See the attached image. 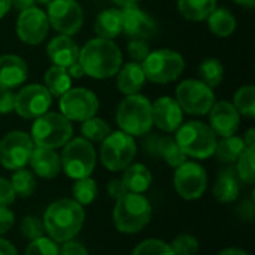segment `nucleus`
Masks as SVG:
<instances>
[{"mask_svg": "<svg viewBox=\"0 0 255 255\" xmlns=\"http://www.w3.org/2000/svg\"><path fill=\"white\" fill-rule=\"evenodd\" d=\"M115 6H118L120 9L123 7H127V6H131V4H137L139 0H111Z\"/></svg>", "mask_w": 255, "mask_h": 255, "instance_id": "6e6d98bb", "label": "nucleus"}, {"mask_svg": "<svg viewBox=\"0 0 255 255\" xmlns=\"http://www.w3.org/2000/svg\"><path fill=\"white\" fill-rule=\"evenodd\" d=\"M72 193H73V197H75L73 200L76 203H79L81 206L82 205H90L91 202H94V199L97 196V184L90 176L76 179V182H75V185L72 188Z\"/></svg>", "mask_w": 255, "mask_h": 255, "instance_id": "e433bc0d", "label": "nucleus"}, {"mask_svg": "<svg viewBox=\"0 0 255 255\" xmlns=\"http://www.w3.org/2000/svg\"><path fill=\"white\" fill-rule=\"evenodd\" d=\"M79 64L93 79L114 78L123 66V52L114 40L93 37L79 48Z\"/></svg>", "mask_w": 255, "mask_h": 255, "instance_id": "f257e3e1", "label": "nucleus"}, {"mask_svg": "<svg viewBox=\"0 0 255 255\" xmlns=\"http://www.w3.org/2000/svg\"><path fill=\"white\" fill-rule=\"evenodd\" d=\"M52 0H34V3L40 4V6H48Z\"/></svg>", "mask_w": 255, "mask_h": 255, "instance_id": "bf43d9fd", "label": "nucleus"}, {"mask_svg": "<svg viewBox=\"0 0 255 255\" xmlns=\"http://www.w3.org/2000/svg\"><path fill=\"white\" fill-rule=\"evenodd\" d=\"M81 133H82V137L90 142H102L111 133V127L103 118L93 117V118L82 121Z\"/></svg>", "mask_w": 255, "mask_h": 255, "instance_id": "72a5a7b5", "label": "nucleus"}, {"mask_svg": "<svg viewBox=\"0 0 255 255\" xmlns=\"http://www.w3.org/2000/svg\"><path fill=\"white\" fill-rule=\"evenodd\" d=\"M67 72H69V75H70L72 79H81L82 76H85V72H84L82 66L79 64V61L70 64V66L67 67Z\"/></svg>", "mask_w": 255, "mask_h": 255, "instance_id": "8fccbe9b", "label": "nucleus"}, {"mask_svg": "<svg viewBox=\"0 0 255 255\" xmlns=\"http://www.w3.org/2000/svg\"><path fill=\"white\" fill-rule=\"evenodd\" d=\"M136 142L134 137L118 130L111 131L100 146V160L103 166L111 172L124 170L128 164L133 163L136 157Z\"/></svg>", "mask_w": 255, "mask_h": 255, "instance_id": "9d476101", "label": "nucleus"}, {"mask_svg": "<svg viewBox=\"0 0 255 255\" xmlns=\"http://www.w3.org/2000/svg\"><path fill=\"white\" fill-rule=\"evenodd\" d=\"M233 106L236 111L247 117L254 118L255 117V87L254 85H244L241 87L235 96H233Z\"/></svg>", "mask_w": 255, "mask_h": 255, "instance_id": "473e14b6", "label": "nucleus"}, {"mask_svg": "<svg viewBox=\"0 0 255 255\" xmlns=\"http://www.w3.org/2000/svg\"><path fill=\"white\" fill-rule=\"evenodd\" d=\"M60 114L66 117L70 123H82L88 118L96 117L99 111V99L94 91L78 87L70 88L60 97L58 102Z\"/></svg>", "mask_w": 255, "mask_h": 255, "instance_id": "9b49d317", "label": "nucleus"}, {"mask_svg": "<svg viewBox=\"0 0 255 255\" xmlns=\"http://www.w3.org/2000/svg\"><path fill=\"white\" fill-rule=\"evenodd\" d=\"M206 21L211 33L221 39L230 37L238 25L236 16L227 7H218V6L214 9V12L208 16Z\"/></svg>", "mask_w": 255, "mask_h": 255, "instance_id": "bb28decb", "label": "nucleus"}, {"mask_svg": "<svg viewBox=\"0 0 255 255\" xmlns=\"http://www.w3.org/2000/svg\"><path fill=\"white\" fill-rule=\"evenodd\" d=\"M115 120L121 131L136 137L145 136L152 128V102L140 93L126 96L115 112Z\"/></svg>", "mask_w": 255, "mask_h": 255, "instance_id": "7ed1b4c3", "label": "nucleus"}, {"mask_svg": "<svg viewBox=\"0 0 255 255\" xmlns=\"http://www.w3.org/2000/svg\"><path fill=\"white\" fill-rule=\"evenodd\" d=\"M94 33L97 37L114 40L123 34V16L121 9L111 7L100 12L94 21Z\"/></svg>", "mask_w": 255, "mask_h": 255, "instance_id": "393cba45", "label": "nucleus"}, {"mask_svg": "<svg viewBox=\"0 0 255 255\" xmlns=\"http://www.w3.org/2000/svg\"><path fill=\"white\" fill-rule=\"evenodd\" d=\"M149 52H151V48H149L148 40H143V39H130L128 43H127V54L131 58V61L142 63L148 57Z\"/></svg>", "mask_w": 255, "mask_h": 255, "instance_id": "79ce46f5", "label": "nucleus"}, {"mask_svg": "<svg viewBox=\"0 0 255 255\" xmlns=\"http://www.w3.org/2000/svg\"><path fill=\"white\" fill-rule=\"evenodd\" d=\"M13 226V214L7 206H0V235L9 232Z\"/></svg>", "mask_w": 255, "mask_h": 255, "instance_id": "49530a36", "label": "nucleus"}, {"mask_svg": "<svg viewBox=\"0 0 255 255\" xmlns=\"http://www.w3.org/2000/svg\"><path fill=\"white\" fill-rule=\"evenodd\" d=\"M28 163L33 172L43 179H52L61 170L60 155L55 152V149H51V148L34 146Z\"/></svg>", "mask_w": 255, "mask_h": 255, "instance_id": "4be33fe9", "label": "nucleus"}, {"mask_svg": "<svg viewBox=\"0 0 255 255\" xmlns=\"http://www.w3.org/2000/svg\"><path fill=\"white\" fill-rule=\"evenodd\" d=\"M244 142H245V146L247 148H251V146H255V130L254 128H250L247 131V134L242 137Z\"/></svg>", "mask_w": 255, "mask_h": 255, "instance_id": "864d4df0", "label": "nucleus"}, {"mask_svg": "<svg viewBox=\"0 0 255 255\" xmlns=\"http://www.w3.org/2000/svg\"><path fill=\"white\" fill-rule=\"evenodd\" d=\"M52 105V96L40 84H27L15 93L13 112L24 120H36L49 111Z\"/></svg>", "mask_w": 255, "mask_h": 255, "instance_id": "4468645a", "label": "nucleus"}, {"mask_svg": "<svg viewBox=\"0 0 255 255\" xmlns=\"http://www.w3.org/2000/svg\"><path fill=\"white\" fill-rule=\"evenodd\" d=\"M121 16H123V33L128 39L148 40L157 33L155 19L137 4L123 7Z\"/></svg>", "mask_w": 255, "mask_h": 255, "instance_id": "f3484780", "label": "nucleus"}, {"mask_svg": "<svg viewBox=\"0 0 255 255\" xmlns=\"http://www.w3.org/2000/svg\"><path fill=\"white\" fill-rule=\"evenodd\" d=\"M46 55L54 66H60V67L67 69L70 64L78 61L79 45L72 39V36L58 34L48 42Z\"/></svg>", "mask_w": 255, "mask_h": 255, "instance_id": "aec40b11", "label": "nucleus"}, {"mask_svg": "<svg viewBox=\"0 0 255 255\" xmlns=\"http://www.w3.org/2000/svg\"><path fill=\"white\" fill-rule=\"evenodd\" d=\"M9 182L15 191V196H19V197H30L36 190L34 175L30 170H25L24 167L15 170Z\"/></svg>", "mask_w": 255, "mask_h": 255, "instance_id": "f704fd0d", "label": "nucleus"}, {"mask_svg": "<svg viewBox=\"0 0 255 255\" xmlns=\"http://www.w3.org/2000/svg\"><path fill=\"white\" fill-rule=\"evenodd\" d=\"M60 255H88L85 247L75 241L63 242V247L60 248Z\"/></svg>", "mask_w": 255, "mask_h": 255, "instance_id": "a18cd8bd", "label": "nucleus"}, {"mask_svg": "<svg viewBox=\"0 0 255 255\" xmlns=\"http://www.w3.org/2000/svg\"><path fill=\"white\" fill-rule=\"evenodd\" d=\"M218 255H248L245 251L242 250H238V248H229V250H224L223 253H220Z\"/></svg>", "mask_w": 255, "mask_h": 255, "instance_id": "4d7b16f0", "label": "nucleus"}, {"mask_svg": "<svg viewBox=\"0 0 255 255\" xmlns=\"http://www.w3.org/2000/svg\"><path fill=\"white\" fill-rule=\"evenodd\" d=\"M131 255H175L170 245L158 239H148L139 244Z\"/></svg>", "mask_w": 255, "mask_h": 255, "instance_id": "4c0bfd02", "label": "nucleus"}, {"mask_svg": "<svg viewBox=\"0 0 255 255\" xmlns=\"http://www.w3.org/2000/svg\"><path fill=\"white\" fill-rule=\"evenodd\" d=\"M236 4L239 6H244V7H248V9H253L255 6V0H233Z\"/></svg>", "mask_w": 255, "mask_h": 255, "instance_id": "13d9d810", "label": "nucleus"}, {"mask_svg": "<svg viewBox=\"0 0 255 255\" xmlns=\"http://www.w3.org/2000/svg\"><path fill=\"white\" fill-rule=\"evenodd\" d=\"M0 255H18V253L9 241L0 238Z\"/></svg>", "mask_w": 255, "mask_h": 255, "instance_id": "603ef678", "label": "nucleus"}, {"mask_svg": "<svg viewBox=\"0 0 255 255\" xmlns=\"http://www.w3.org/2000/svg\"><path fill=\"white\" fill-rule=\"evenodd\" d=\"M175 133L176 136L173 139L176 140L178 146L187 157L205 160L214 155L218 136L212 131V128L206 123L199 120H191L182 123Z\"/></svg>", "mask_w": 255, "mask_h": 255, "instance_id": "20e7f679", "label": "nucleus"}, {"mask_svg": "<svg viewBox=\"0 0 255 255\" xmlns=\"http://www.w3.org/2000/svg\"><path fill=\"white\" fill-rule=\"evenodd\" d=\"M108 193L112 199L118 200L121 199L123 196H126L128 193V190L126 188L124 182L121 179H112L109 184H108Z\"/></svg>", "mask_w": 255, "mask_h": 255, "instance_id": "de8ad7c7", "label": "nucleus"}, {"mask_svg": "<svg viewBox=\"0 0 255 255\" xmlns=\"http://www.w3.org/2000/svg\"><path fill=\"white\" fill-rule=\"evenodd\" d=\"M115 76H117L118 91L124 96H133L140 93V90L146 82L142 64L136 61H128L123 64Z\"/></svg>", "mask_w": 255, "mask_h": 255, "instance_id": "5701e85b", "label": "nucleus"}, {"mask_svg": "<svg viewBox=\"0 0 255 255\" xmlns=\"http://www.w3.org/2000/svg\"><path fill=\"white\" fill-rule=\"evenodd\" d=\"M34 143L28 133L9 131L0 140V164L7 170H18L28 164Z\"/></svg>", "mask_w": 255, "mask_h": 255, "instance_id": "ddd939ff", "label": "nucleus"}, {"mask_svg": "<svg viewBox=\"0 0 255 255\" xmlns=\"http://www.w3.org/2000/svg\"><path fill=\"white\" fill-rule=\"evenodd\" d=\"M15 200V191L10 182L4 178H0V206H9Z\"/></svg>", "mask_w": 255, "mask_h": 255, "instance_id": "c03bdc74", "label": "nucleus"}, {"mask_svg": "<svg viewBox=\"0 0 255 255\" xmlns=\"http://www.w3.org/2000/svg\"><path fill=\"white\" fill-rule=\"evenodd\" d=\"M46 16L49 27L58 34L73 36L84 24V9L78 0H52L48 4Z\"/></svg>", "mask_w": 255, "mask_h": 255, "instance_id": "f8f14e48", "label": "nucleus"}, {"mask_svg": "<svg viewBox=\"0 0 255 255\" xmlns=\"http://www.w3.org/2000/svg\"><path fill=\"white\" fill-rule=\"evenodd\" d=\"M151 203L137 193H127L117 200L114 223L121 233L133 235L143 230L151 220Z\"/></svg>", "mask_w": 255, "mask_h": 255, "instance_id": "423d86ee", "label": "nucleus"}, {"mask_svg": "<svg viewBox=\"0 0 255 255\" xmlns=\"http://www.w3.org/2000/svg\"><path fill=\"white\" fill-rule=\"evenodd\" d=\"M128 190V193H137L142 194L151 187L152 175L149 169L142 163H131L124 169V175L121 179Z\"/></svg>", "mask_w": 255, "mask_h": 255, "instance_id": "a878e982", "label": "nucleus"}, {"mask_svg": "<svg viewBox=\"0 0 255 255\" xmlns=\"http://www.w3.org/2000/svg\"><path fill=\"white\" fill-rule=\"evenodd\" d=\"M175 255H194L199 251V241L187 233L176 236L170 245Z\"/></svg>", "mask_w": 255, "mask_h": 255, "instance_id": "58836bf2", "label": "nucleus"}, {"mask_svg": "<svg viewBox=\"0 0 255 255\" xmlns=\"http://www.w3.org/2000/svg\"><path fill=\"white\" fill-rule=\"evenodd\" d=\"M245 148L247 146H245L244 139L236 136V134H233V136L221 137L220 140H217V146H215L214 155L223 164H233L242 155Z\"/></svg>", "mask_w": 255, "mask_h": 255, "instance_id": "cd10ccee", "label": "nucleus"}, {"mask_svg": "<svg viewBox=\"0 0 255 255\" xmlns=\"http://www.w3.org/2000/svg\"><path fill=\"white\" fill-rule=\"evenodd\" d=\"M49 28L46 12L39 6H31L25 10H21L16 18V36L22 43L30 46L40 45L46 39Z\"/></svg>", "mask_w": 255, "mask_h": 255, "instance_id": "2eb2a0df", "label": "nucleus"}, {"mask_svg": "<svg viewBox=\"0 0 255 255\" xmlns=\"http://www.w3.org/2000/svg\"><path fill=\"white\" fill-rule=\"evenodd\" d=\"M85 212L72 199H61L48 206L43 215V227L55 242L72 241L84 226Z\"/></svg>", "mask_w": 255, "mask_h": 255, "instance_id": "f03ea898", "label": "nucleus"}, {"mask_svg": "<svg viewBox=\"0 0 255 255\" xmlns=\"http://www.w3.org/2000/svg\"><path fill=\"white\" fill-rule=\"evenodd\" d=\"M13 103H15V91L10 88L0 87V114L13 112Z\"/></svg>", "mask_w": 255, "mask_h": 255, "instance_id": "37998d69", "label": "nucleus"}, {"mask_svg": "<svg viewBox=\"0 0 255 255\" xmlns=\"http://www.w3.org/2000/svg\"><path fill=\"white\" fill-rule=\"evenodd\" d=\"M60 155L61 169L72 179L87 178L96 167V149L93 143L84 137L70 139Z\"/></svg>", "mask_w": 255, "mask_h": 255, "instance_id": "6e6552de", "label": "nucleus"}, {"mask_svg": "<svg viewBox=\"0 0 255 255\" xmlns=\"http://www.w3.org/2000/svg\"><path fill=\"white\" fill-rule=\"evenodd\" d=\"M45 88L49 91L52 97H61L72 88V78L66 67L51 66L45 73Z\"/></svg>", "mask_w": 255, "mask_h": 255, "instance_id": "c756f323", "label": "nucleus"}, {"mask_svg": "<svg viewBox=\"0 0 255 255\" xmlns=\"http://www.w3.org/2000/svg\"><path fill=\"white\" fill-rule=\"evenodd\" d=\"M209 127L220 137L233 136L241 127V114L236 111L232 102H215L209 111Z\"/></svg>", "mask_w": 255, "mask_h": 255, "instance_id": "a211bd4d", "label": "nucleus"}, {"mask_svg": "<svg viewBox=\"0 0 255 255\" xmlns=\"http://www.w3.org/2000/svg\"><path fill=\"white\" fill-rule=\"evenodd\" d=\"M10 10V0H0V19L7 15Z\"/></svg>", "mask_w": 255, "mask_h": 255, "instance_id": "5fc2aeb1", "label": "nucleus"}, {"mask_svg": "<svg viewBox=\"0 0 255 255\" xmlns=\"http://www.w3.org/2000/svg\"><path fill=\"white\" fill-rule=\"evenodd\" d=\"M255 146L251 148H245V151L242 152V155L238 158V164H236V173L239 176V179L248 185H253L255 182Z\"/></svg>", "mask_w": 255, "mask_h": 255, "instance_id": "c9c22d12", "label": "nucleus"}, {"mask_svg": "<svg viewBox=\"0 0 255 255\" xmlns=\"http://www.w3.org/2000/svg\"><path fill=\"white\" fill-rule=\"evenodd\" d=\"M184 123V112L170 96H163L152 103V124L164 133H175Z\"/></svg>", "mask_w": 255, "mask_h": 255, "instance_id": "6ab92c4d", "label": "nucleus"}, {"mask_svg": "<svg viewBox=\"0 0 255 255\" xmlns=\"http://www.w3.org/2000/svg\"><path fill=\"white\" fill-rule=\"evenodd\" d=\"M175 188L185 200H197L203 196L208 187V175L203 166L194 161H185L176 167Z\"/></svg>", "mask_w": 255, "mask_h": 255, "instance_id": "dca6fc26", "label": "nucleus"}, {"mask_svg": "<svg viewBox=\"0 0 255 255\" xmlns=\"http://www.w3.org/2000/svg\"><path fill=\"white\" fill-rule=\"evenodd\" d=\"M158 157H161L170 167H178L187 161V155L181 151L176 140L169 136H161L158 146Z\"/></svg>", "mask_w": 255, "mask_h": 255, "instance_id": "2f4dec72", "label": "nucleus"}, {"mask_svg": "<svg viewBox=\"0 0 255 255\" xmlns=\"http://www.w3.org/2000/svg\"><path fill=\"white\" fill-rule=\"evenodd\" d=\"M140 64L146 81L160 85L178 81L185 69L184 57L178 51L167 48L151 51Z\"/></svg>", "mask_w": 255, "mask_h": 255, "instance_id": "0eeeda50", "label": "nucleus"}, {"mask_svg": "<svg viewBox=\"0 0 255 255\" xmlns=\"http://www.w3.org/2000/svg\"><path fill=\"white\" fill-rule=\"evenodd\" d=\"M241 179L236 173V169L233 166L224 167L215 181L214 185V197L220 203H232L238 199L241 191Z\"/></svg>", "mask_w": 255, "mask_h": 255, "instance_id": "b1692460", "label": "nucleus"}, {"mask_svg": "<svg viewBox=\"0 0 255 255\" xmlns=\"http://www.w3.org/2000/svg\"><path fill=\"white\" fill-rule=\"evenodd\" d=\"M31 6H36L34 0H10V7H13L18 12L25 10Z\"/></svg>", "mask_w": 255, "mask_h": 255, "instance_id": "3c124183", "label": "nucleus"}, {"mask_svg": "<svg viewBox=\"0 0 255 255\" xmlns=\"http://www.w3.org/2000/svg\"><path fill=\"white\" fill-rule=\"evenodd\" d=\"M175 100L184 114L205 117L215 103L214 90L199 79H184L175 90Z\"/></svg>", "mask_w": 255, "mask_h": 255, "instance_id": "1a4fd4ad", "label": "nucleus"}, {"mask_svg": "<svg viewBox=\"0 0 255 255\" xmlns=\"http://www.w3.org/2000/svg\"><path fill=\"white\" fill-rule=\"evenodd\" d=\"M21 233L25 239L28 241H34L43 236L45 227H43V221L37 217L28 215L21 221Z\"/></svg>", "mask_w": 255, "mask_h": 255, "instance_id": "a19ab883", "label": "nucleus"}, {"mask_svg": "<svg viewBox=\"0 0 255 255\" xmlns=\"http://www.w3.org/2000/svg\"><path fill=\"white\" fill-rule=\"evenodd\" d=\"M73 136L72 123L60 112H45L31 126L30 137L34 146L57 149L64 146Z\"/></svg>", "mask_w": 255, "mask_h": 255, "instance_id": "39448f33", "label": "nucleus"}, {"mask_svg": "<svg viewBox=\"0 0 255 255\" xmlns=\"http://www.w3.org/2000/svg\"><path fill=\"white\" fill-rule=\"evenodd\" d=\"M25 255H60V248L51 238H39L31 241Z\"/></svg>", "mask_w": 255, "mask_h": 255, "instance_id": "ea45409f", "label": "nucleus"}, {"mask_svg": "<svg viewBox=\"0 0 255 255\" xmlns=\"http://www.w3.org/2000/svg\"><path fill=\"white\" fill-rule=\"evenodd\" d=\"M238 212L241 214V217H242L244 220L251 221L253 217H254V205H253V202H250V200L242 202V203L239 205V208H238Z\"/></svg>", "mask_w": 255, "mask_h": 255, "instance_id": "09e8293b", "label": "nucleus"}, {"mask_svg": "<svg viewBox=\"0 0 255 255\" xmlns=\"http://www.w3.org/2000/svg\"><path fill=\"white\" fill-rule=\"evenodd\" d=\"M217 7V0H178V10L181 16L188 21L202 22Z\"/></svg>", "mask_w": 255, "mask_h": 255, "instance_id": "c85d7f7f", "label": "nucleus"}, {"mask_svg": "<svg viewBox=\"0 0 255 255\" xmlns=\"http://www.w3.org/2000/svg\"><path fill=\"white\" fill-rule=\"evenodd\" d=\"M28 78L27 63L15 54L0 55V87L16 88L21 87Z\"/></svg>", "mask_w": 255, "mask_h": 255, "instance_id": "412c9836", "label": "nucleus"}, {"mask_svg": "<svg viewBox=\"0 0 255 255\" xmlns=\"http://www.w3.org/2000/svg\"><path fill=\"white\" fill-rule=\"evenodd\" d=\"M224 66L215 57H208L199 64V81L206 84L209 88H217L223 84Z\"/></svg>", "mask_w": 255, "mask_h": 255, "instance_id": "7c9ffc66", "label": "nucleus"}]
</instances>
